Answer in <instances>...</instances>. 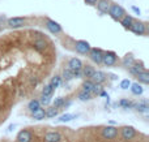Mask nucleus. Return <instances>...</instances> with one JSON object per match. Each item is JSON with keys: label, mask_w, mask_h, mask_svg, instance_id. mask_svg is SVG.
I'll return each mask as SVG.
<instances>
[{"label": "nucleus", "mask_w": 149, "mask_h": 142, "mask_svg": "<svg viewBox=\"0 0 149 142\" xmlns=\"http://www.w3.org/2000/svg\"><path fill=\"white\" fill-rule=\"evenodd\" d=\"M107 14L110 16L114 21H118V22H119V21L123 18V16L126 14V10H124V8L122 7V5L115 4V3H111L110 9H109Z\"/></svg>", "instance_id": "obj_1"}, {"label": "nucleus", "mask_w": 149, "mask_h": 142, "mask_svg": "<svg viewBox=\"0 0 149 142\" xmlns=\"http://www.w3.org/2000/svg\"><path fill=\"white\" fill-rule=\"evenodd\" d=\"M128 30H131L134 34L136 35H145L148 33L147 30V23L143 22V21H139V20H134V22L131 23Z\"/></svg>", "instance_id": "obj_2"}, {"label": "nucleus", "mask_w": 149, "mask_h": 142, "mask_svg": "<svg viewBox=\"0 0 149 142\" xmlns=\"http://www.w3.org/2000/svg\"><path fill=\"white\" fill-rule=\"evenodd\" d=\"M7 25L10 29H20L26 25V18L25 17H10L7 20Z\"/></svg>", "instance_id": "obj_3"}, {"label": "nucleus", "mask_w": 149, "mask_h": 142, "mask_svg": "<svg viewBox=\"0 0 149 142\" xmlns=\"http://www.w3.org/2000/svg\"><path fill=\"white\" fill-rule=\"evenodd\" d=\"M116 60H118V57H116V54L114 51L103 52V55H102V64H105L106 67H113V65H115Z\"/></svg>", "instance_id": "obj_4"}, {"label": "nucleus", "mask_w": 149, "mask_h": 142, "mask_svg": "<svg viewBox=\"0 0 149 142\" xmlns=\"http://www.w3.org/2000/svg\"><path fill=\"white\" fill-rule=\"evenodd\" d=\"M45 25H46V29L51 34H60L63 31L62 25L59 22H56V21L51 20V18H46V23Z\"/></svg>", "instance_id": "obj_5"}, {"label": "nucleus", "mask_w": 149, "mask_h": 142, "mask_svg": "<svg viewBox=\"0 0 149 142\" xmlns=\"http://www.w3.org/2000/svg\"><path fill=\"white\" fill-rule=\"evenodd\" d=\"M88 55H89L90 60L92 61H94L97 65L102 64V55H103V51L101 48H92L90 47L89 52H88Z\"/></svg>", "instance_id": "obj_6"}, {"label": "nucleus", "mask_w": 149, "mask_h": 142, "mask_svg": "<svg viewBox=\"0 0 149 142\" xmlns=\"http://www.w3.org/2000/svg\"><path fill=\"white\" fill-rule=\"evenodd\" d=\"M74 50H76L77 54L86 55L90 50V44H89V42H86V41H76V43H74Z\"/></svg>", "instance_id": "obj_7"}, {"label": "nucleus", "mask_w": 149, "mask_h": 142, "mask_svg": "<svg viewBox=\"0 0 149 142\" xmlns=\"http://www.w3.org/2000/svg\"><path fill=\"white\" fill-rule=\"evenodd\" d=\"M120 136L124 141H130V140H132V138H135V136H136V130H135L134 127H128V125H126V127L122 128Z\"/></svg>", "instance_id": "obj_8"}, {"label": "nucleus", "mask_w": 149, "mask_h": 142, "mask_svg": "<svg viewBox=\"0 0 149 142\" xmlns=\"http://www.w3.org/2000/svg\"><path fill=\"white\" fill-rule=\"evenodd\" d=\"M118 136V128L115 127H105L102 129V137L105 140H114Z\"/></svg>", "instance_id": "obj_9"}, {"label": "nucleus", "mask_w": 149, "mask_h": 142, "mask_svg": "<svg viewBox=\"0 0 149 142\" xmlns=\"http://www.w3.org/2000/svg\"><path fill=\"white\" fill-rule=\"evenodd\" d=\"M111 0H97L95 3V7H97L98 12H101L102 14H107L109 9H110V5H111Z\"/></svg>", "instance_id": "obj_10"}, {"label": "nucleus", "mask_w": 149, "mask_h": 142, "mask_svg": "<svg viewBox=\"0 0 149 142\" xmlns=\"http://www.w3.org/2000/svg\"><path fill=\"white\" fill-rule=\"evenodd\" d=\"M90 80L94 83H97V85H101V83H103L107 80V76H106L102 70H94V73H93V76L90 77Z\"/></svg>", "instance_id": "obj_11"}, {"label": "nucleus", "mask_w": 149, "mask_h": 142, "mask_svg": "<svg viewBox=\"0 0 149 142\" xmlns=\"http://www.w3.org/2000/svg\"><path fill=\"white\" fill-rule=\"evenodd\" d=\"M31 140H33V136L28 129L21 130L17 134V142H31Z\"/></svg>", "instance_id": "obj_12"}, {"label": "nucleus", "mask_w": 149, "mask_h": 142, "mask_svg": "<svg viewBox=\"0 0 149 142\" xmlns=\"http://www.w3.org/2000/svg\"><path fill=\"white\" fill-rule=\"evenodd\" d=\"M45 142H60L62 134L59 132H49L45 134Z\"/></svg>", "instance_id": "obj_13"}, {"label": "nucleus", "mask_w": 149, "mask_h": 142, "mask_svg": "<svg viewBox=\"0 0 149 142\" xmlns=\"http://www.w3.org/2000/svg\"><path fill=\"white\" fill-rule=\"evenodd\" d=\"M132 107H134L136 111H139V112H144V114L149 112V106H148L147 101H141V102H139V103H134L132 104Z\"/></svg>", "instance_id": "obj_14"}, {"label": "nucleus", "mask_w": 149, "mask_h": 142, "mask_svg": "<svg viewBox=\"0 0 149 142\" xmlns=\"http://www.w3.org/2000/svg\"><path fill=\"white\" fill-rule=\"evenodd\" d=\"M128 69H130V73H131V74L136 76V74H139L140 72L145 70V68H144V65H143L141 63H136V61H135L131 67H128Z\"/></svg>", "instance_id": "obj_15"}, {"label": "nucleus", "mask_w": 149, "mask_h": 142, "mask_svg": "<svg viewBox=\"0 0 149 142\" xmlns=\"http://www.w3.org/2000/svg\"><path fill=\"white\" fill-rule=\"evenodd\" d=\"M68 68H71L72 70H79L82 68V61L77 57H72V59L68 61Z\"/></svg>", "instance_id": "obj_16"}, {"label": "nucleus", "mask_w": 149, "mask_h": 142, "mask_svg": "<svg viewBox=\"0 0 149 142\" xmlns=\"http://www.w3.org/2000/svg\"><path fill=\"white\" fill-rule=\"evenodd\" d=\"M119 22H120V25L123 26L126 30H128L130 26H131V23L134 22V17H132V16H130V14H124L123 18H122Z\"/></svg>", "instance_id": "obj_17"}, {"label": "nucleus", "mask_w": 149, "mask_h": 142, "mask_svg": "<svg viewBox=\"0 0 149 142\" xmlns=\"http://www.w3.org/2000/svg\"><path fill=\"white\" fill-rule=\"evenodd\" d=\"M130 89H131V93L134 94V95H141V94L144 93V89H143V86L140 85L139 82L131 83V86H130Z\"/></svg>", "instance_id": "obj_18"}, {"label": "nucleus", "mask_w": 149, "mask_h": 142, "mask_svg": "<svg viewBox=\"0 0 149 142\" xmlns=\"http://www.w3.org/2000/svg\"><path fill=\"white\" fill-rule=\"evenodd\" d=\"M94 68L92 65H82L81 68V72H82V77H86V78H90L94 73Z\"/></svg>", "instance_id": "obj_19"}, {"label": "nucleus", "mask_w": 149, "mask_h": 142, "mask_svg": "<svg viewBox=\"0 0 149 142\" xmlns=\"http://www.w3.org/2000/svg\"><path fill=\"white\" fill-rule=\"evenodd\" d=\"M136 77H137V80H139V82L144 83V85H148L149 83V72L147 69L140 72L139 74H136Z\"/></svg>", "instance_id": "obj_20"}, {"label": "nucleus", "mask_w": 149, "mask_h": 142, "mask_svg": "<svg viewBox=\"0 0 149 142\" xmlns=\"http://www.w3.org/2000/svg\"><path fill=\"white\" fill-rule=\"evenodd\" d=\"M31 117L36 120H43L45 117H46V111H45L43 108H41L39 107L38 110H36V111L31 112Z\"/></svg>", "instance_id": "obj_21"}, {"label": "nucleus", "mask_w": 149, "mask_h": 142, "mask_svg": "<svg viewBox=\"0 0 149 142\" xmlns=\"http://www.w3.org/2000/svg\"><path fill=\"white\" fill-rule=\"evenodd\" d=\"M135 63V57L132 56L131 54H128V55H126V56L122 59V64H123V67H126V68H128V67H131L132 64Z\"/></svg>", "instance_id": "obj_22"}, {"label": "nucleus", "mask_w": 149, "mask_h": 142, "mask_svg": "<svg viewBox=\"0 0 149 142\" xmlns=\"http://www.w3.org/2000/svg\"><path fill=\"white\" fill-rule=\"evenodd\" d=\"M94 85H95V83L89 78V80H86L84 83H82V90H84V91H88V93H92V90H93V88H94Z\"/></svg>", "instance_id": "obj_23"}, {"label": "nucleus", "mask_w": 149, "mask_h": 142, "mask_svg": "<svg viewBox=\"0 0 149 142\" xmlns=\"http://www.w3.org/2000/svg\"><path fill=\"white\" fill-rule=\"evenodd\" d=\"M73 119H76V115H73V114H64V115H62V116L58 119V121H59V123H68V121H72Z\"/></svg>", "instance_id": "obj_24"}, {"label": "nucleus", "mask_w": 149, "mask_h": 142, "mask_svg": "<svg viewBox=\"0 0 149 142\" xmlns=\"http://www.w3.org/2000/svg\"><path fill=\"white\" fill-rule=\"evenodd\" d=\"M46 42L43 41V39H37L36 42H34V48L38 50V51H43L45 48H46Z\"/></svg>", "instance_id": "obj_25"}, {"label": "nucleus", "mask_w": 149, "mask_h": 142, "mask_svg": "<svg viewBox=\"0 0 149 142\" xmlns=\"http://www.w3.org/2000/svg\"><path fill=\"white\" fill-rule=\"evenodd\" d=\"M39 107H41V103H39V101H37V99H33V101H30L29 102V104H28V108H29V111H36V110H38Z\"/></svg>", "instance_id": "obj_26"}, {"label": "nucleus", "mask_w": 149, "mask_h": 142, "mask_svg": "<svg viewBox=\"0 0 149 142\" xmlns=\"http://www.w3.org/2000/svg\"><path fill=\"white\" fill-rule=\"evenodd\" d=\"M79 99H80L81 102L90 101V99H92V93H88V91H84V90H82L81 93L79 94Z\"/></svg>", "instance_id": "obj_27"}, {"label": "nucleus", "mask_w": 149, "mask_h": 142, "mask_svg": "<svg viewBox=\"0 0 149 142\" xmlns=\"http://www.w3.org/2000/svg\"><path fill=\"white\" fill-rule=\"evenodd\" d=\"M63 78H64L65 81H70V80H72L73 77V70L71 69V68H67V69H64L63 70Z\"/></svg>", "instance_id": "obj_28"}, {"label": "nucleus", "mask_w": 149, "mask_h": 142, "mask_svg": "<svg viewBox=\"0 0 149 142\" xmlns=\"http://www.w3.org/2000/svg\"><path fill=\"white\" fill-rule=\"evenodd\" d=\"M60 83H62V77H60V76H55V77H52L50 85H51L54 89H56V88H59L60 86Z\"/></svg>", "instance_id": "obj_29"}, {"label": "nucleus", "mask_w": 149, "mask_h": 142, "mask_svg": "<svg viewBox=\"0 0 149 142\" xmlns=\"http://www.w3.org/2000/svg\"><path fill=\"white\" fill-rule=\"evenodd\" d=\"M54 90H55V89L49 83V85H46L43 89H42V95H52Z\"/></svg>", "instance_id": "obj_30"}, {"label": "nucleus", "mask_w": 149, "mask_h": 142, "mask_svg": "<svg viewBox=\"0 0 149 142\" xmlns=\"http://www.w3.org/2000/svg\"><path fill=\"white\" fill-rule=\"evenodd\" d=\"M56 115H58V108H55V107L49 108L46 111V117H47V119H54Z\"/></svg>", "instance_id": "obj_31"}, {"label": "nucleus", "mask_w": 149, "mask_h": 142, "mask_svg": "<svg viewBox=\"0 0 149 142\" xmlns=\"http://www.w3.org/2000/svg\"><path fill=\"white\" fill-rule=\"evenodd\" d=\"M51 102V95H42V98L39 99V103L43 104V106H47Z\"/></svg>", "instance_id": "obj_32"}, {"label": "nucleus", "mask_w": 149, "mask_h": 142, "mask_svg": "<svg viewBox=\"0 0 149 142\" xmlns=\"http://www.w3.org/2000/svg\"><path fill=\"white\" fill-rule=\"evenodd\" d=\"M119 106H122L123 108H130V107L132 106V103L128 99H120V101H119Z\"/></svg>", "instance_id": "obj_33"}, {"label": "nucleus", "mask_w": 149, "mask_h": 142, "mask_svg": "<svg viewBox=\"0 0 149 142\" xmlns=\"http://www.w3.org/2000/svg\"><path fill=\"white\" fill-rule=\"evenodd\" d=\"M64 98H56L54 101V107L55 108H60V107H63V104H64Z\"/></svg>", "instance_id": "obj_34"}, {"label": "nucleus", "mask_w": 149, "mask_h": 142, "mask_svg": "<svg viewBox=\"0 0 149 142\" xmlns=\"http://www.w3.org/2000/svg\"><path fill=\"white\" fill-rule=\"evenodd\" d=\"M130 86H131V81H130L128 78H126V80H123V81L120 82V88L123 89V90H127Z\"/></svg>", "instance_id": "obj_35"}, {"label": "nucleus", "mask_w": 149, "mask_h": 142, "mask_svg": "<svg viewBox=\"0 0 149 142\" xmlns=\"http://www.w3.org/2000/svg\"><path fill=\"white\" fill-rule=\"evenodd\" d=\"M131 9L134 10L135 13H136V14H140V13H141V10H140V8H137V7H135V5H132L131 7Z\"/></svg>", "instance_id": "obj_36"}, {"label": "nucleus", "mask_w": 149, "mask_h": 142, "mask_svg": "<svg viewBox=\"0 0 149 142\" xmlns=\"http://www.w3.org/2000/svg\"><path fill=\"white\" fill-rule=\"evenodd\" d=\"M85 3H86L88 5H95V3H97V0H84Z\"/></svg>", "instance_id": "obj_37"}, {"label": "nucleus", "mask_w": 149, "mask_h": 142, "mask_svg": "<svg viewBox=\"0 0 149 142\" xmlns=\"http://www.w3.org/2000/svg\"><path fill=\"white\" fill-rule=\"evenodd\" d=\"M13 128H15V125H9V128H8V132H12Z\"/></svg>", "instance_id": "obj_38"}, {"label": "nucleus", "mask_w": 149, "mask_h": 142, "mask_svg": "<svg viewBox=\"0 0 149 142\" xmlns=\"http://www.w3.org/2000/svg\"><path fill=\"white\" fill-rule=\"evenodd\" d=\"M1 30H3V26H1V23H0V33H1Z\"/></svg>", "instance_id": "obj_39"}]
</instances>
